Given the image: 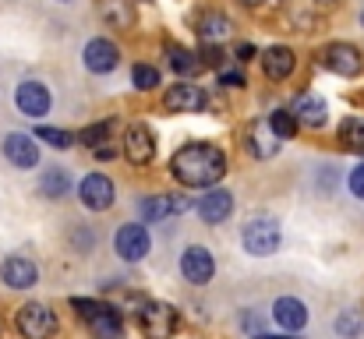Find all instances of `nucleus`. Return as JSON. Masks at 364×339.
I'll use <instances>...</instances> for the list:
<instances>
[{
    "mask_svg": "<svg viewBox=\"0 0 364 339\" xmlns=\"http://www.w3.org/2000/svg\"><path fill=\"white\" fill-rule=\"evenodd\" d=\"M57 325H60L57 322V311L50 304H39V301L21 304L18 315H14V329H18L21 339H50L57 333Z\"/></svg>",
    "mask_w": 364,
    "mask_h": 339,
    "instance_id": "4",
    "label": "nucleus"
},
{
    "mask_svg": "<svg viewBox=\"0 0 364 339\" xmlns=\"http://www.w3.org/2000/svg\"><path fill=\"white\" fill-rule=\"evenodd\" d=\"M156 149H159L156 131H152L145 120H134V124L124 127V159H127L131 166H138V170L152 166V163H156Z\"/></svg>",
    "mask_w": 364,
    "mask_h": 339,
    "instance_id": "7",
    "label": "nucleus"
},
{
    "mask_svg": "<svg viewBox=\"0 0 364 339\" xmlns=\"http://www.w3.org/2000/svg\"><path fill=\"white\" fill-rule=\"evenodd\" d=\"M227 152L213 141H184L173 156H170V177L181 188H198L209 191L227 177Z\"/></svg>",
    "mask_w": 364,
    "mask_h": 339,
    "instance_id": "1",
    "label": "nucleus"
},
{
    "mask_svg": "<svg viewBox=\"0 0 364 339\" xmlns=\"http://www.w3.org/2000/svg\"><path fill=\"white\" fill-rule=\"evenodd\" d=\"M361 21H364V14H361Z\"/></svg>",
    "mask_w": 364,
    "mask_h": 339,
    "instance_id": "43",
    "label": "nucleus"
},
{
    "mask_svg": "<svg viewBox=\"0 0 364 339\" xmlns=\"http://www.w3.org/2000/svg\"><path fill=\"white\" fill-rule=\"evenodd\" d=\"M14 107L21 117H28V120H39V117H46L50 107H53V96H50V89L43 85V82H36V78H25V82H18V89H14Z\"/></svg>",
    "mask_w": 364,
    "mask_h": 339,
    "instance_id": "9",
    "label": "nucleus"
},
{
    "mask_svg": "<svg viewBox=\"0 0 364 339\" xmlns=\"http://www.w3.org/2000/svg\"><path fill=\"white\" fill-rule=\"evenodd\" d=\"M318 7H333V4H340V0H315Z\"/></svg>",
    "mask_w": 364,
    "mask_h": 339,
    "instance_id": "38",
    "label": "nucleus"
},
{
    "mask_svg": "<svg viewBox=\"0 0 364 339\" xmlns=\"http://www.w3.org/2000/svg\"><path fill=\"white\" fill-rule=\"evenodd\" d=\"M138 216H141L145 223L166 220V216H170V198H166V195H145V198L138 202Z\"/></svg>",
    "mask_w": 364,
    "mask_h": 339,
    "instance_id": "29",
    "label": "nucleus"
},
{
    "mask_svg": "<svg viewBox=\"0 0 364 339\" xmlns=\"http://www.w3.org/2000/svg\"><path fill=\"white\" fill-rule=\"evenodd\" d=\"M131 85H134L138 92H156V89L163 85V78H159V68H156V64H145V60H138V64L131 68Z\"/></svg>",
    "mask_w": 364,
    "mask_h": 339,
    "instance_id": "28",
    "label": "nucleus"
},
{
    "mask_svg": "<svg viewBox=\"0 0 364 339\" xmlns=\"http://www.w3.org/2000/svg\"><path fill=\"white\" fill-rule=\"evenodd\" d=\"M4 159L18 170H32L39 166V138L36 134H25V131H11L4 138Z\"/></svg>",
    "mask_w": 364,
    "mask_h": 339,
    "instance_id": "15",
    "label": "nucleus"
},
{
    "mask_svg": "<svg viewBox=\"0 0 364 339\" xmlns=\"http://www.w3.org/2000/svg\"><path fill=\"white\" fill-rule=\"evenodd\" d=\"M163 107L170 113H205L209 110V92L195 82H173L163 92Z\"/></svg>",
    "mask_w": 364,
    "mask_h": 339,
    "instance_id": "8",
    "label": "nucleus"
},
{
    "mask_svg": "<svg viewBox=\"0 0 364 339\" xmlns=\"http://www.w3.org/2000/svg\"><path fill=\"white\" fill-rule=\"evenodd\" d=\"M255 339H287V336H255Z\"/></svg>",
    "mask_w": 364,
    "mask_h": 339,
    "instance_id": "39",
    "label": "nucleus"
},
{
    "mask_svg": "<svg viewBox=\"0 0 364 339\" xmlns=\"http://www.w3.org/2000/svg\"><path fill=\"white\" fill-rule=\"evenodd\" d=\"M269 127H272V134H276L279 141H294L297 131H301V124H297V117L290 113V107H279V110L269 113Z\"/></svg>",
    "mask_w": 364,
    "mask_h": 339,
    "instance_id": "27",
    "label": "nucleus"
},
{
    "mask_svg": "<svg viewBox=\"0 0 364 339\" xmlns=\"http://www.w3.org/2000/svg\"><path fill=\"white\" fill-rule=\"evenodd\" d=\"M82 64H85L92 75H110V71H117V64H121V46H117L114 39H107V36H96V39L85 43Z\"/></svg>",
    "mask_w": 364,
    "mask_h": 339,
    "instance_id": "11",
    "label": "nucleus"
},
{
    "mask_svg": "<svg viewBox=\"0 0 364 339\" xmlns=\"http://www.w3.org/2000/svg\"><path fill=\"white\" fill-rule=\"evenodd\" d=\"M318 68H326L329 75H340V78H358L364 71V53L354 46V43H326L318 50Z\"/></svg>",
    "mask_w": 364,
    "mask_h": 339,
    "instance_id": "5",
    "label": "nucleus"
},
{
    "mask_svg": "<svg viewBox=\"0 0 364 339\" xmlns=\"http://www.w3.org/2000/svg\"><path fill=\"white\" fill-rule=\"evenodd\" d=\"M138 325H141L145 339H170L177 333V325H181V315H177L173 304L145 297V304L138 308Z\"/></svg>",
    "mask_w": 364,
    "mask_h": 339,
    "instance_id": "6",
    "label": "nucleus"
},
{
    "mask_svg": "<svg viewBox=\"0 0 364 339\" xmlns=\"http://www.w3.org/2000/svg\"><path fill=\"white\" fill-rule=\"evenodd\" d=\"M92 156H96L100 163H110V159H117V141H107V145L92 149Z\"/></svg>",
    "mask_w": 364,
    "mask_h": 339,
    "instance_id": "36",
    "label": "nucleus"
},
{
    "mask_svg": "<svg viewBox=\"0 0 364 339\" xmlns=\"http://www.w3.org/2000/svg\"><path fill=\"white\" fill-rule=\"evenodd\" d=\"M272 322L283 329V333H301L304 325H308V308H304V301H297V297H279L276 304H272Z\"/></svg>",
    "mask_w": 364,
    "mask_h": 339,
    "instance_id": "21",
    "label": "nucleus"
},
{
    "mask_svg": "<svg viewBox=\"0 0 364 339\" xmlns=\"http://www.w3.org/2000/svg\"><path fill=\"white\" fill-rule=\"evenodd\" d=\"M68 188H71L68 170H46V173L39 177V195L50 198V202H60V198L68 195Z\"/></svg>",
    "mask_w": 364,
    "mask_h": 339,
    "instance_id": "26",
    "label": "nucleus"
},
{
    "mask_svg": "<svg viewBox=\"0 0 364 339\" xmlns=\"http://www.w3.org/2000/svg\"><path fill=\"white\" fill-rule=\"evenodd\" d=\"M347 188H350V195H354V198H361V202H364V163H358V166L350 170Z\"/></svg>",
    "mask_w": 364,
    "mask_h": 339,
    "instance_id": "33",
    "label": "nucleus"
},
{
    "mask_svg": "<svg viewBox=\"0 0 364 339\" xmlns=\"http://www.w3.org/2000/svg\"><path fill=\"white\" fill-rule=\"evenodd\" d=\"M279 138L272 134V127H269V120H255V124H247V131H244V149L255 156V159H272L276 152H279Z\"/></svg>",
    "mask_w": 364,
    "mask_h": 339,
    "instance_id": "20",
    "label": "nucleus"
},
{
    "mask_svg": "<svg viewBox=\"0 0 364 339\" xmlns=\"http://www.w3.org/2000/svg\"><path fill=\"white\" fill-rule=\"evenodd\" d=\"M361 318H358V315H354V311H343V315H340V318H336V333H340V336L343 339H358L361 336Z\"/></svg>",
    "mask_w": 364,
    "mask_h": 339,
    "instance_id": "31",
    "label": "nucleus"
},
{
    "mask_svg": "<svg viewBox=\"0 0 364 339\" xmlns=\"http://www.w3.org/2000/svg\"><path fill=\"white\" fill-rule=\"evenodd\" d=\"M216 82H220L223 89H244V85H247V78H244L241 68H227V64L216 71Z\"/></svg>",
    "mask_w": 364,
    "mask_h": 339,
    "instance_id": "32",
    "label": "nucleus"
},
{
    "mask_svg": "<svg viewBox=\"0 0 364 339\" xmlns=\"http://www.w3.org/2000/svg\"><path fill=\"white\" fill-rule=\"evenodd\" d=\"M0 339H4V318H0Z\"/></svg>",
    "mask_w": 364,
    "mask_h": 339,
    "instance_id": "40",
    "label": "nucleus"
},
{
    "mask_svg": "<svg viewBox=\"0 0 364 339\" xmlns=\"http://www.w3.org/2000/svg\"><path fill=\"white\" fill-rule=\"evenodd\" d=\"M241 7H247V11H258V7H265V0H237Z\"/></svg>",
    "mask_w": 364,
    "mask_h": 339,
    "instance_id": "37",
    "label": "nucleus"
},
{
    "mask_svg": "<svg viewBox=\"0 0 364 339\" xmlns=\"http://www.w3.org/2000/svg\"><path fill=\"white\" fill-rule=\"evenodd\" d=\"M195 212H198L202 223H209V226L227 223V220L234 216V195L223 191V188H209V191H202V198L195 202Z\"/></svg>",
    "mask_w": 364,
    "mask_h": 339,
    "instance_id": "16",
    "label": "nucleus"
},
{
    "mask_svg": "<svg viewBox=\"0 0 364 339\" xmlns=\"http://www.w3.org/2000/svg\"><path fill=\"white\" fill-rule=\"evenodd\" d=\"M114 251L121 254L124 262H141L149 251H152V237H149V226L145 223H124L114 233Z\"/></svg>",
    "mask_w": 364,
    "mask_h": 339,
    "instance_id": "14",
    "label": "nucleus"
},
{
    "mask_svg": "<svg viewBox=\"0 0 364 339\" xmlns=\"http://www.w3.org/2000/svg\"><path fill=\"white\" fill-rule=\"evenodd\" d=\"M100 18L110 25V28H121L131 32L138 25V11H134V0H100Z\"/></svg>",
    "mask_w": 364,
    "mask_h": 339,
    "instance_id": "22",
    "label": "nucleus"
},
{
    "mask_svg": "<svg viewBox=\"0 0 364 339\" xmlns=\"http://www.w3.org/2000/svg\"><path fill=\"white\" fill-rule=\"evenodd\" d=\"M195 36H198L202 43L223 46V43L234 36V21H230V14H223V11H202V14L195 18Z\"/></svg>",
    "mask_w": 364,
    "mask_h": 339,
    "instance_id": "18",
    "label": "nucleus"
},
{
    "mask_svg": "<svg viewBox=\"0 0 364 339\" xmlns=\"http://www.w3.org/2000/svg\"><path fill=\"white\" fill-rule=\"evenodd\" d=\"M258 60H262V75H265L269 82H290L294 71H297V53H294L287 43L265 46V50L258 53Z\"/></svg>",
    "mask_w": 364,
    "mask_h": 339,
    "instance_id": "12",
    "label": "nucleus"
},
{
    "mask_svg": "<svg viewBox=\"0 0 364 339\" xmlns=\"http://www.w3.org/2000/svg\"><path fill=\"white\" fill-rule=\"evenodd\" d=\"M290 113L297 117L301 127H311V131L326 127V120H329V107L318 92H297L294 103H290Z\"/></svg>",
    "mask_w": 364,
    "mask_h": 339,
    "instance_id": "17",
    "label": "nucleus"
},
{
    "mask_svg": "<svg viewBox=\"0 0 364 339\" xmlns=\"http://www.w3.org/2000/svg\"><path fill=\"white\" fill-rule=\"evenodd\" d=\"M114 134H117V120H114V117H107V120H96V124H89V127L78 134V141H82L85 149H100V145L114 141Z\"/></svg>",
    "mask_w": 364,
    "mask_h": 339,
    "instance_id": "25",
    "label": "nucleus"
},
{
    "mask_svg": "<svg viewBox=\"0 0 364 339\" xmlns=\"http://www.w3.org/2000/svg\"><path fill=\"white\" fill-rule=\"evenodd\" d=\"M117 191H114V181L107 173H85L82 184H78V202L89 209V212H107L114 205Z\"/></svg>",
    "mask_w": 364,
    "mask_h": 339,
    "instance_id": "10",
    "label": "nucleus"
},
{
    "mask_svg": "<svg viewBox=\"0 0 364 339\" xmlns=\"http://www.w3.org/2000/svg\"><path fill=\"white\" fill-rule=\"evenodd\" d=\"M336 138L347 152H364V117H343L336 127Z\"/></svg>",
    "mask_w": 364,
    "mask_h": 339,
    "instance_id": "24",
    "label": "nucleus"
},
{
    "mask_svg": "<svg viewBox=\"0 0 364 339\" xmlns=\"http://www.w3.org/2000/svg\"><path fill=\"white\" fill-rule=\"evenodd\" d=\"M241 244L251 258H269L279 251L283 244V230L272 216H258V220H247V226L241 230Z\"/></svg>",
    "mask_w": 364,
    "mask_h": 339,
    "instance_id": "3",
    "label": "nucleus"
},
{
    "mask_svg": "<svg viewBox=\"0 0 364 339\" xmlns=\"http://www.w3.org/2000/svg\"><path fill=\"white\" fill-rule=\"evenodd\" d=\"M134 4H152V0H134Z\"/></svg>",
    "mask_w": 364,
    "mask_h": 339,
    "instance_id": "41",
    "label": "nucleus"
},
{
    "mask_svg": "<svg viewBox=\"0 0 364 339\" xmlns=\"http://www.w3.org/2000/svg\"><path fill=\"white\" fill-rule=\"evenodd\" d=\"M181 276H184L191 286L213 283V276H216V258H213V251L202 247V244H191V247L181 254Z\"/></svg>",
    "mask_w": 364,
    "mask_h": 339,
    "instance_id": "13",
    "label": "nucleus"
},
{
    "mask_svg": "<svg viewBox=\"0 0 364 339\" xmlns=\"http://www.w3.org/2000/svg\"><path fill=\"white\" fill-rule=\"evenodd\" d=\"M60 4H71V0H60Z\"/></svg>",
    "mask_w": 364,
    "mask_h": 339,
    "instance_id": "42",
    "label": "nucleus"
},
{
    "mask_svg": "<svg viewBox=\"0 0 364 339\" xmlns=\"http://www.w3.org/2000/svg\"><path fill=\"white\" fill-rule=\"evenodd\" d=\"M166 64H170V71L173 75H184V78H191V75H198L205 64H202V57H198V50H188V46H181V43H166Z\"/></svg>",
    "mask_w": 364,
    "mask_h": 339,
    "instance_id": "23",
    "label": "nucleus"
},
{
    "mask_svg": "<svg viewBox=\"0 0 364 339\" xmlns=\"http://www.w3.org/2000/svg\"><path fill=\"white\" fill-rule=\"evenodd\" d=\"M71 311L89 325L92 339H124V318L114 304H103L92 297H71Z\"/></svg>",
    "mask_w": 364,
    "mask_h": 339,
    "instance_id": "2",
    "label": "nucleus"
},
{
    "mask_svg": "<svg viewBox=\"0 0 364 339\" xmlns=\"http://www.w3.org/2000/svg\"><path fill=\"white\" fill-rule=\"evenodd\" d=\"M234 60H237V64L258 60V46H255V43H237V46H234Z\"/></svg>",
    "mask_w": 364,
    "mask_h": 339,
    "instance_id": "34",
    "label": "nucleus"
},
{
    "mask_svg": "<svg viewBox=\"0 0 364 339\" xmlns=\"http://www.w3.org/2000/svg\"><path fill=\"white\" fill-rule=\"evenodd\" d=\"M36 138L46 141L50 149H71V145H75V134H71V131H64V127H50V124L36 127Z\"/></svg>",
    "mask_w": 364,
    "mask_h": 339,
    "instance_id": "30",
    "label": "nucleus"
},
{
    "mask_svg": "<svg viewBox=\"0 0 364 339\" xmlns=\"http://www.w3.org/2000/svg\"><path fill=\"white\" fill-rule=\"evenodd\" d=\"M0 279H4L11 290H32V286L39 283V269H36L32 258L11 254V258H4V265H0Z\"/></svg>",
    "mask_w": 364,
    "mask_h": 339,
    "instance_id": "19",
    "label": "nucleus"
},
{
    "mask_svg": "<svg viewBox=\"0 0 364 339\" xmlns=\"http://www.w3.org/2000/svg\"><path fill=\"white\" fill-rule=\"evenodd\" d=\"M166 198H170V212H173V216H181V212L195 209V202H188V195H166Z\"/></svg>",
    "mask_w": 364,
    "mask_h": 339,
    "instance_id": "35",
    "label": "nucleus"
}]
</instances>
